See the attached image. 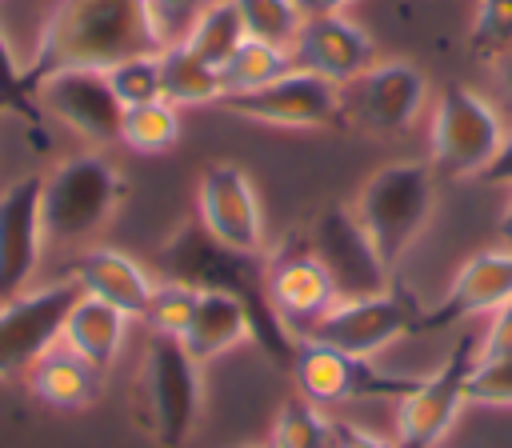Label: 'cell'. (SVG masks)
<instances>
[{
	"instance_id": "obj_1",
	"label": "cell",
	"mask_w": 512,
	"mask_h": 448,
	"mask_svg": "<svg viewBox=\"0 0 512 448\" xmlns=\"http://www.w3.org/2000/svg\"><path fill=\"white\" fill-rule=\"evenodd\" d=\"M156 264H160L164 280H180L196 292H224V296L240 300L252 320V344L276 368L292 372L300 336L272 308L264 252H240V248L216 240L200 220H184L156 248Z\"/></svg>"
},
{
	"instance_id": "obj_2",
	"label": "cell",
	"mask_w": 512,
	"mask_h": 448,
	"mask_svg": "<svg viewBox=\"0 0 512 448\" xmlns=\"http://www.w3.org/2000/svg\"><path fill=\"white\" fill-rule=\"evenodd\" d=\"M164 36L148 0H56L24 60L28 88L68 68H112L140 52H160Z\"/></svg>"
},
{
	"instance_id": "obj_3",
	"label": "cell",
	"mask_w": 512,
	"mask_h": 448,
	"mask_svg": "<svg viewBox=\"0 0 512 448\" xmlns=\"http://www.w3.org/2000/svg\"><path fill=\"white\" fill-rule=\"evenodd\" d=\"M200 368L180 336L148 332L136 368V420L160 448H184L196 436L204 412Z\"/></svg>"
},
{
	"instance_id": "obj_4",
	"label": "cell",
	"mask_w": 512,
	"mask_h": 448,
	"mask_svg": "<svg viewBox=\"0 0 512 448\" xmlns=\"http://www.w3.org/2000/svg\"><path fill=\"white\" fill-rule=\"evenodd\" d=\"M352 212L360 216V224L368 228L380 260L388 268H396L412 248L416 240L424 236L432 212H436V168L432 160H392L384 168H376L356 200H352Z\"/></svg>"
},
{
	"instance_id": "obj_5",
	"label": "cell",
	"mask_w": 512,
	"mask_h": 448,
	"mask_svg": "<svg viewBox=\"0 0 512 448\" xmlns=\"http://www.w3.org/2000/svg\"><path fill=\"white\" fill-rule=\"evenodd\" d=\"M128 180L104 152H76L44 176V240L48 248H72L92 240L124 204Z\"/></svg>"
},
{
	"instance_id": "obj_6",
	"label": "cell",
	"mask_w": 512,
	"mask_h": 448,
	"mask_svg": "<svg viewBox=\"0 0 512 448\" xmlns=\"http://www.w3.org/2000/svg\"><path fill=\"white\" fill-rule=\"evenodd\" d=\"M504 132L508 128L488 96H480L476 88H468L460 80H448L432 96L428 160L448 180L480 176L492 164L496 148L504 144Z\"/></svg>"
},
{
	"instance_id": "obj_7",
	"label": "cell",
	"mask_w": 512,
	"mask_h": 448,
	"mask_svg": "<svg viewBox=\"0 0 512 448\" xmlns=\"http://www.w3.org/2000/svg\"><path fill=\"white\" fill-rule=\"evenodd\" d=\"M428 80L412 60H372L340 84V132L404 136L428 104Z\"/></svg>"
},
{
	"instance_id": "obj_8",
	"label": "cell",
	"mask_w": 512,
	"mask_h": 448,
	"mask_svg": "<svg viewBox=\"0 0 512 448\" xmlns=\"http://www.w3.org/2000/svg\"><path fill=\"white\" fill-rule=\"evenodd\" d=\"M480 336L460 332L452 352L436 364V372L420 376L408 396L396 400V448H440L448 428L468 404V380L476 372Z\"/></svg>"
},
{
	"instance_id": "obj_9",
	"label": "cell",
	"mask_w": 512,
	"mask_h": 448,
	"mask_svg": "<svg viewBox=\"0 0 512 448\" xmlns=\"http://www.w3.org/2000/svg\"><path fill=\"white\" fill-rule=\"evenodd\" d=\"M420 316H424V308L416 304V296L400 284H388L384 292H372V296L336 300L308 328V340H320V344H332L340 352L376 360L396 340L416 336Z\"/></svg>"
},
{
	"instance_id": "obj_10",
	"label": "cell",
	"mask_w": 512,
	"mask_h": 448,
	"mask_svg": "<svg viewBox=\"0 0 512 448\" xmlns=\"http://www.w3.org/2000/svg\"><path fill=\"white\" fill-rule=\"evenodd\" d=\"M296 240L328 272V280L336 284L340 300L372 296V292H384L392 284V268L380 260L368 228L360 224V216L348 204H332V208L316 212L296 232Z\"/></svg>"
},
{
	"instance_id": "obj_11",
	"label": "cell",
	"mask_w": 512,
	"mask_h": 448,
	"mask_svg": "<svg viewBox=\"0 0 512 448\" xmlns=\"http://www.w3.org/2000/svg\"><path fill=\"white\" fill-rule=\"evenodd\" d=\"M292 380L304 400H312L320 408H336V404H356V400H400L416 388L420 376L384 372L368 356H352L332 344L300 336Z\"/></svg>"
},
{
	"instance_id": "obj_12",
	"label": "cell",
	"mask_w": 512,
	"mask_h": 448,
	"mask_svg": "<svg viewBox=\"0 0 512 448\" xmlns=\"http://www.w3.org/2000/svg\"><path fill=\"white\" fill-rule=\"evenodd\" d=\"M216 108L264 128H340V84L304 68H288L260 88L224 92Z\"/></svg>"
},
{
	"instance_id": "obj_13",
	"label": "cell",
	"mask_w": 512,
	"mask_h": 448,
	"mask_svg": "<svg viewBox=\"0 0 512 448\" xmlns=\"http://www.w3.org/2000/svg\"><path fill=\"white\" fill-rule=\"evenodd\" d=\"M80 296V284L52 280L40 288H28L12 300H0V380L28 376V368L60 344L64 320Z\"/></svg>"
},
{
	"instance_id": "obj_14",
	"label": "cell",
	"mask_w": 512,
	"mask_h": 448,
	"mask_svg": "<svg viewBox=\"0 0 512 448\" xmlns=\"http://www.w3.org/2000/svg\"><path fill=\"white\" fill-rule=\"evenodd\" d=\"M196 220L240 252L264 248V208L256 180L236 160H212L196 184Z\"/></svg>"
},
{
	"instance_id": "obj_15",
	"label": "cell",
	"mask_w": 512,
	"mask_h": 448,
	"mask_svg": "<svg viewBox=\"0 0 512 448\" xmlns=\"http://www.w3.org/2000/svg\"><path fill=\"white\" fill-rule=\"evenodd\" d=\"M36 100L48 116H56L64 128H72L76 136H84L88 144L104 148L120 140V120H124V104L112 92V80L104 68H68L48 76L36 88Z\"/></svg>"
},
{
	"instance_id": "obj_16",
	"label": "cell",
	"mask_w": 512,
	"mask_h": 448,
	"mask_svg": "<svg viewBox=\"0 0 512 448\" xmlns=\"http://www.w3.org/2000/svg\"><path fill=\"white\" fill-rule=\"evenodd\" d=\"M44 176L28 172L0 192V300H12L32 288V276L44 260Z\"/></svg>"
},
{
	"instance_id": "obj_17",
	"label": "cell",
	"mask_w": 512,
	"mask_h": 448,
	"mask_svg": "<svg viewBox=\"0 0 512 448\" xmlns=\"http://www.w3.org/2000/svg\"><path fill=\"white\" fill-rule=\"evenodd\" d=\"M508 300H512V248L500 244V248L472 252L460 264V272L452 276L448 292L432 308H424L416 336L440 332L448 324H464V320H476V316H492Z\"/></svg>"
},
{
	"instance_id": "obj_18",
	"label": "cell",
	"mask_w": 512,
	"mask_h": 448,
	"mask_svg": "<svg viewBox=\"0 0 512 448\" xmlns=\"http://www.w3.org/2000/svg\"><path fill=\"white\" fill-rule=\"evenodd\" d=\"M288 56H292V68L316 72L332 84H348L352 76H360L376 60V40L368 36L364 24L348 20L344 12L304 16Z\"/></svg>"
},
{
	"instance_id": "obj_19",
	"label": "cell",
	"mask_w": 512,
	"mask_h": 448,
	"mask_svg": "<svg viewBox=\"0 0 512 448\" xmlns=\"http://www.w3.org/2000/svg\"><path fill=\"white\" fill-rule=\"evenodd\" d=\"M268 296H272L276 316L296 336H308V328L340 300L328 272L316 264V256L296 236L268 260Z\"/></svg>"
},
{
	"instance_id": "obj_20",
	"label": "cell",
	"mask_w": 512,
	"mask_h": 448,
	"mask_svg": "<svg viewBox=\"0 0 512 448\" xmlns=\"http://www.w3.org/2000/svg\"><path fill=\"white\" fill-rule=\"evenodd\" d=\"M72 280L80 284L84 296H96V300L120 308L132 320H144L148 300L156 292L152 272L136 256H128L120 248H108V244L80 248L76 260H72Z\"/></svg>"
},
{
	"instance_id": "obj_21",
	"label": "cell",
	"mask_w": 512,
	"mask_h": 448,
	"mask_svg": "<svg viewBox=\"0 0 512 448\" xmlns=\"http://www.w3.org/2000/svg\"><path fill=\"white\" fill-rule=\"evenodd\" d=\"M128 328H132V316H124L120 308L96 300V296H76L68 320H64V336L60 344L72 348L80 360H88L96 372H112L124 340H128Z\"/></svg>"
},
{
	"instance_id": "obj_22",
	"label": "cell",
	"mask_w": 512,
	"mask_h": 448,
	"mask_svg": "<svg viewBox=\"0 0 512 448\" xmlns=\"http://www.w3.org/2000/svg\"><path fill=\"white\" fill-rule=\"evenodd\" d=\"M28 388L36 400H44L48 408H88L100 388H104V372H96L88 360H80L72 348L56 344L48 348L32 368H28Z\"/></svg>"
},
{
	"instance_id": "obj_23",
	"label": "cell",
	"mask_w": 512,
	"mask_h": 448,
	"mask_svg": "<svg viewBox=\"0 0 512 448\" xmlns=\"http://www.w3.org/2000/svg\"><path fill=\"white\" fill-rule=\"evenodd\" d=\"M180 340L200 364H208V360H216L240 344H252V320H248L240 300H232L224 292H200L192 324Z\"/></svg>"
},
{
	"instance_id": "obj_24",
	"label": "cell",
	"mask_w": 512,
	"mask_h": 448,
	"mask_svg": "<svg viewBox=\"0 0 512 448\" xmlns=\"http://www.w3.org/2000/svg\"><path fill=\"white\" fill-rule=\"evenodd\" d=\"M160 72H164V100L176 108L220 104L224 96V72L200 60L188 44H168L160 52Z\"/></svg>"
},
{
	"instance_id": "obj_25",
	"label": "cell",
	"mask_w": 512,
	"mask_h": 448,
	"mask_svg": "<svg viewBox=\"0 0 512 448\" xmlns=\"http://www.w3.org/2000/svg\"><path fill=\"white\" fill-rule=\"evenodd\" d=\"M244 40H248V28H244V16H240L236 0H212L180 44H188L200 60H208L212 68L224 72V64L232 60V52Z\"/></svg>"
},
{
	"instance_id": "obj_26",
	"label": "cell",
	"mask_w": 512,
	"mask_h": 448,
	"mask_svg": "<svg viewBox=\"0 0 512 448\" xmlns=\"http://www.w3.org/2000/svg\"><path fill=\"white\" fill-rule=\"evenodd\" d=\"M0 112L16 116V120L24 124V132H28V140H32L36 152L48 148V136H44V120H48V112L40 108L36 92L28 88L24 64L16 60V52H12L4 28H0Z\"/></svg>"
},
{
	"instance_id": "obj_27",
	"label": "cell",
	"mask_w": 512,
	"mask_h": 448,
	"mask_svg": "<svg viewBox=\"0 0 512 448\" xmlns=\"http://www.w3.org/2000/svg\"><path fill=\"white\" fill-rule=\"evenodd\" d=\"M180 140V108L168 100H152V104H136L124 108L120 120V144L140 152V156H160L172 152Z\"/></svg>"
},
{
	"instance_id": "obj_28",
	"label": "cell",
	"mask_w": 512,
	"mask_h": 448,
	"mask_svg": "<svg viewBox=\"0 0 512 448\" xmlns=\"http://www.w3.org/2000/svg\"><path fill=\"white\" fill-rule=\"evenodd\" d=\"M332 428H336V420L320 404L292 396L276 408L268 448H332Z\"/></svg>"
},
{
	"instance_id": "obj_29",
	"label": "cell",
	"mask_w": 512,
	"mask_h": 448,
	"mask_svg": "<svg viewBox=\"0 0 512 448\" xmlns=\"http://www.w3.org/2000/svg\"><path fill=\"white\" fill-rule=\"evenodd\" d=\"M288 68H292L288 48L248 36V40L232 52V60L224 64V92H248V88H260V84L284 76Z\"/></svg>"
},
{
	"instance_id": "obj_30",
	"label": "cell",
	"mask_w": 512,
	"mask_h": 448,
	"mask_svg": "<svg viewBox=\"0 0 512 448\" xmlns=\"http://www.w3.org/2000/svg\"><path fill=\"white\" fill-rule=\"evenodd\" d=\"M468 52L480 64H500L512 52V0H476L468 28Z\"/></svg>"
},
{
	"instance_id": "obj_31",
	"label": "cell",
	"mask_w": 512,
	"mask_h": 448,
	"mask_svg": "<svg viewBox=\"0 0 512 448\" xmlns=\"http://www.w3.org/2000/svg\"><path fill=\"white\" fill-rule=\"evenodd\" d=\"M160 52H164V48H160ZM160 52H140V56H128V60H120V64H112V68H108L112 92L120 96V104H124V108L164 100Z\"/></svg>"
},
{
	"instance_id": "obj_32",
	"label": "cell",
	"mask_w": 512,
	"mask_h": 448,
	"mask_svg": "<svg viewBox=\"0 0 512 448\" xmlns=\"http://www.w3.org/2000/svg\"><path fill=\"white\" fill-rule=\"evenodd\" d=\"M236 8L244 16L248 36L280 44V48H292V40L304 24V12L296 0H236Z\"/></svg>"
},
{
	"instance_id": "obj_33",
	"label": "cell",
	"mask_w": 512,
	"mask_h": 448,
	"mask_svg": "<svg viewBox=\"0 0 512 448\" xmlns=\"http://www.w3.org/2000/svg\"><path fill=\"white\" fill-rule=\"evenodd\" d=\"M196 300H200L196 288L160 276V284H156V292H152V300H148V312H144L148 332H160V336H184L188 324H192Z\"/></svg>"
},
{
	"instance_id": "obj_34",
	"label": "cell",
	"mask_w": 512,
	"mask_h": 448,
	"mask_svg": "<svg viewBox=\"0 0 512 448\" xmlns=\"http://www.w3.org/2000/svg\"><path fill=\"white\" fill-rule=\"evenodd\" d=\"M468 404L512 408V356H504V360H476V372L468 380Z\"/></svg>"
},
{
	"instance_id": "obj_35",
	"label": "cell",
	"mask_w": 512,
	"mask_h": 448,
	"mask_svg": "<svg viewBox=\"0 0 512 448\" xmlns=\"http://www.w3.org/2000/svg\"><path fill=\"white\" fill-rule=\"evenodd\" d=\"M208 4H212V0H148L152 20H156V28H160V36H164V48H168V44H180V40L192 32V24L200 20V12H204Z\"/></svg>"
},
{
	"instance_id": "obj_36",
	"label": "cell",
	"mask_w": 512,
	"mask_h": 448,
	"mask_svg": "<svg viewBox=\"0 0 512 448\" xmlns=\"http://www.w3.org/2000/svg\"><path fill=\"white\" fill-rule=\"evenodd\" d=\"M476 356L480 360H504V356H512V300L492 312V324L480 336V352Z\"/></svg>"
},
{
	"instance_id": "obj_37",
	"label": "cell",
	"mask_w": 512,
	"mask_h": 448,
	"mask_svg": "<svg viewBox=\"0 0 512 448\" xmlns=\"http://www.w3.org/2000/svg\"><path fill=\"white\" fill-rule=\"evenodd\" d=\"M332 448H396V440L372 432V428H360L352 420H336L332 428Z\"/></svg>"
},
{
	"instance_id": "obj_38",
	"label": "cell",
	"mask_w": 512,
	"mask_h": 448,
	"mask_svg": "<svg viewBox=\"0 0 512 448\" xmlns=\"http://www.w3.org/2000/svg\"><path fill=\"white\" fill-rule=\"evenodd\" d=\"M480 184H500V188H512V132H504V144L496 148L492 164L476 176Z\"/></svg>"
},
{
	"instance_id": "obj_39",
	"label": "cell",
	"mask_w": 512,
	"mask_h": 448,
	"mask_svg": "<svg viewBox=\"0 0 512 448\" xmlns=\"http://www.w3.org/2000/svg\"><path fill=\"white\" fill-rule=\"evenodd\" d=\"M304 16H332V12H344L352 0H296Z\"/></svg>"
},
{
	"instance_id": "obj_40",
	"label": "cell",
	"mask_w": 512,
	"mask_h": 448,
	"mask_svg": "<svg viewBox=\"0 0 512 448\" xmlns=\"http://www.w3.org/2000/svg\"><path fill=\"white\" fill-rule=\"evenodd\" d=\"M496 228H500V244H504V248H512V196H508V204L500 208Z\"/></svg>"
},
{
	"instance_id": "obj_41",
	"label": "cell",
	"mask_w": 512,
	"mask_h": 448,
	"mask_svg": "<svg viewBox=\"0 0 512 448\" xmlns=\"http://www.w3.org/2000/svg\"><path fill=\"white\" fill-rule=\"evenodd\" d=\"M496 76H500V88L512 96V52H508V56L496 64Z\"/></svg>"
},
{
	"instance_id": "obj_42",
	"label": "cell",
	"mask_w": 512,
	"mask_h": 448,
	"mask_svg": "<svg viewBox=\"0 0 512 448\" xmlns=\"http://www.w3.org/2000/svg\"><path fill=\"white\" fill-rule=\"evenodd\" d=\"M264 448H268V444H264Z\"/></svg>"
}]
</instances>
